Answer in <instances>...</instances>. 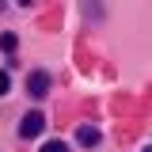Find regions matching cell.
I'll list each match as a JSON object with an SVG mask.
<instances>
[{
  "instance_id": "obj_7",
  "label": "cell",
  "mask_w": 152,
  "mask_h": 152,
  "mask_svg": "<svg viewBox=\"0 0 152 152\" xmlns=\"http://www.w3.org/2000/svg\"><path fill=\"white\" fill-rule=\"evenodd\" d=\"M19 4H34V0H19Z\"/></svg>"
},
{
  "instance_id": "obj_2",
  "label": "cell",
  "mask_w": 152,
  "mask_h": 152,
  "mask_svg": "<svg viewBox=\"0 0 152 152\" xmlns=\"http://www.w3.org/2000/svg\"><path fill=\"white\" fill-rule=\"evenodd\" d=\"M46 91H50V72L46 69H34L27 76V95L31 99H46Z\"/></svg>"
},
{
  "instance_id": "obj_1",
  "label": "cell",
  "mask_w": 152,
  "mask_h": 152,
  "mask_svg": "<svg viewBox=\"0 0 152 152\" xmlns=\"http://www.w3.org/2000/svg\"><path fill=\"white\" fill-rule=\"evenodd\" d=\"M42 129H46V114H42V110H27V114H23V122H19V133H23L27 141L42 137Z\"/></svg>"
},
{
  "instance_id": "obj_6",
  "label": "cell",
  "mask_w": 152,
  "mask_h": 152,
  "mask_svg": "<svg viewBox=\"0 0 152 152\" xmlns=\"http://www.w3.org/2000/svg\"><path fill=\"white\" fill-rule=\"evenodd\" d=\"M0 95H8V72L0 69Z\"/></svg>"
},
{
  "instance_id": "obj_8",
  "label": "cell",
  "mask_w": 152,
  "mask_h": 152,
  "mask_svg": "<svg viewBox=\"0 0 152 152\" xmlns=\"http://www.w3.org/2000/svg\"><path fill=\"white\" fill-rule=\"evenodd\" d=\"M145 152H152V148H145Z\"/></svg>"
},
{
  "instance_id": "obj_5",
  "label": "cell",
  "mask_w": 152,
  "mask_h": 152,
  "mask_svg": "<svg viewBox=\"0 0 152 152\" xmlns=\"http://www.w3.org/2000/svg\"><path fill=\"white\" fill-rule=\"evenodd\" d=\"M38 152H69V148H65V141H46Z\"/></svg>"
},
{
  "instance_id": "obj_4",
  "label": "cell",
  "mask_w": 152,
  "mask_h": 152,
  "mask_svg": "<svg viewBox=\"0 0 152 152\" xmlns=\"http://www.w3.org/2000/svg\"><path fill=\"white\" fill-rule=\"evenodd\" d=\"M15 34H12V31H4V34H0V50H4V53H15Z\"/></svg>"
},
{
  "instance_id": "obj_3",
  "label": "cell",
  "mask_w": 152,
  "mask_h": 152,
  "mask_svg": "<svg viewBox=\"0 0 152 152\" xmlns=\"http://www.w3.org/2000/svg\"><path fill=\"white\" fill-rule=\"evenodd\" d=\"M99 141H103V137H99L95 126H80V129H76V145H84V148H95Z\"/></svg>"
}]
</instances>
